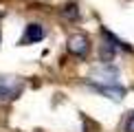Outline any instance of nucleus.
<instances>
[{
	"mask_svg": "<svg viewBox=\"0 0 134 132\" xmlns=\"http://www.w3.org/2000/svg\"><path fill=\"white\" fill-rule=\"evenodd\" d=\"M24 90V84L18 77H0V101H13Z\"/></svg>",
	"mask_w": 134,
	"mask_h": 132,
	"instance_id": "1",
	"label": "nucleus"
},
{
	"mask_svg": "<svg viewBox=\"0 0 134 132\" xmlns=\"http://www.w3.org/2000/svg\"><path fill=\"white\" fill-rule=\"evenodd\" d=\"M90 77L94 84H116V79H119V68L112 64H99L94 66L90 70Z\"/></svg>",
	"mask_w": 134,
	"mask_h": 132,
	"instance_id": "2",
	"label": "nucleus"
},
{
	"mask_svg": "<svg viewBox=\"0 0 134 132\" xmlns=\"http://www.w3.org/2000/svg\"><path fill=\"white\" fill-rule=\"evenodd\" d=\"M68 51L75 55V57H86V55L90 53V40H88V35H83V33H72L68 37Z\"/></svg>",
	"mask_w": 134,
	"mask_h": 132,
	"instance_id": "3",
	"label": "nucleus"
},
{
	"mask_svg": "<svg viewBox=\"0 0 134 132\" xmlns=\"http://www.w3.org/2000/svg\"><path fill=\"white\" fill-rule=\"evenodd\" d=\"M88 86H90L92 90H97L99 95L110 97V99H114V101H119V99L125 95V88L119 86V84H94V81H88Z\"/></svg>",
	"mask_w": 134,
	"mask_h": 132,
	"instance_id": "4",
	"label": "nucleus"
},
{
	"mask_svg": "<svg viewBox=\"0 0 134 132\" xmlns=\"http://www.w3.org/2000/svg\"><path fill=\"white\" fill-rule=\"evenodd\" d=\"M44 40V26L37 24V22H31V24H26L24 29V35H22V44H35Z\"/></svg>",
	"mask_w": 134,
	"mask_h": 132,
	"instance_id": "5",
	"label": "nucleus"
},
{
	"mask_svg": "<svg viewBox=\"0 0 134 132\" xmlns=\"http://www.w3.org/2000/svg\"><path fill=\"white\" fill-rule=\"evenodd\" d=\"M116 51L119 48L114 46V44H110L108 40H105L103 44H101V51H99V57H101V64H110L112 59L116 57Z\"/></svg>",
	"mask_w": 134,
	"mask_h": 132,
	"instance_id": "6",
	"label": "nucleus"
},
{
	"mask_svg": "<svg viewBox=\"0 0 134 132\" xmlns=\"http://www.w3.org/2000/svg\"><path fill=\"white\" fill-rule=\"evenodd\" d=\"M62 13H64L68 20H79V9H77L75 2H68V4L62 9Z\"/></svg>",
	"mask_w": 134,
	"mask_h": 132,
	"instance_id": "7",
	"label": "nucleus"
},
{
	"mask_svg": "<svg viewBox=\"0 0 134 132\" xmlns=\"http://www.w3.org/2000/svg\"><path fill=\"white\" fill-rule=\"evenodd\" d=\"M123 130L125 132H134V110L127 114V119H125V123H123Z\"/></svg>",
	"mask_w": 134,
	"mask_h": 132,
	"instance_id": "8",
	"label": "nucleus"
}]
</instances>
